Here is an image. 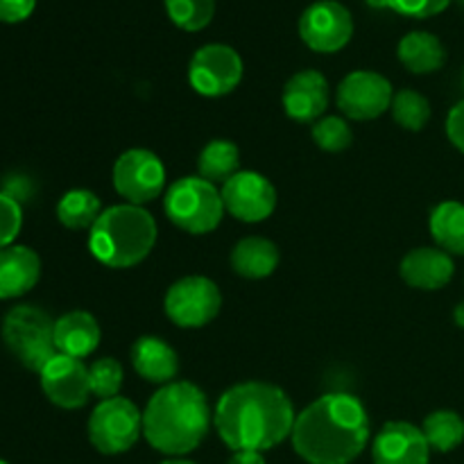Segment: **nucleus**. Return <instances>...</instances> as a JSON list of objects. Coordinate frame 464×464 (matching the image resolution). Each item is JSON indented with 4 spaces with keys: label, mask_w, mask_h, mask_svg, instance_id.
<instances>
[{
    "label": "nucleus",
    "mask_w": 464,
    "mask_h": 464,
    "mask_svg": "<svg viewBox=\"0 0 464 464\" xmlns=\"http://www.w3.org/2000/svg\"><path fill=\"white\" fill-rule=\"evenodd\" d=\"M453 320H456V324L464 329V302H460L456 306V311H453Z\"/></svg>",
    "instance_id": "c9c22d12"
},
{
    "label": "nucleus",
    "mask_w": 464,
    "mask_h": 464,
    "mask_svg": "<svg viewBox=\"0 0 464 464\" xmlns=\"http://www.w3.org/2000/svg\"><path fill=\"white\" fill-rule=\"evenodd\" d=\"M36 0H0V21L21 23L34 12Z\"/></svg>",
    "instance_id": "473e14b6"
},
{
    "label": "nucleus",
    "mask_w": 464,
    "mask_h": 464,
    "mask_svg": "<svg viewBox=\"0 0 464 464\" xmlns=\"http://www.w3.org/2000/svg\"><path fill=\"white\" fill-rule=\"evenodd\" d=\"M374 464H429L430 447L411 421H388L372 442Z\"/></svg>",
    "instance_id": "2eb2a0df"
},
{
    "label": "nucleus",
    "mask_w": 464,
    "mask_h": 464,
    "mask_svg": "<svg viewBox=\"0 0 464 464\" xmlns=\"http://www.w3.org/2000/svg\"><path fill=\"white\" fill-rule=\"evenodd\" d=\"M225 211L236 220L256 225L267 220L276 208V188L266 175L254 170H240L222 184Z\"/></svg>",
    "instance_id": "ddd939ff"
},
{
    "label": "nucleus",
    "mask_w": 464,
    "mask_h": 464,
    "mask_svg": "<svg viewBox=\"0 0 464 464\" xmlns=\"http://www.w3.org/2000/svg\"><path fill=\"white\" fill-rule=\"evenodd\" d=\"M397 57L412 75H430L447 63V48L430 32L415 30L399 41Z\"/></svg>",
    "instance_id": "4be33fe9"
},
{
    "label": "nucleus",
    "mask_w": 464,
    "mask_h": 464,
    "mask_svg": "<svg viewBox=\"0 0 464 464\" xmlns=\"http://www.w3.org/2000/svg\"><path fill=\"white\" fill-rule=\"evenodd\" d=\"M102 213V202L93 190L72 188L62 195L57 204V220L66 229L82 231L91 229Z\"/></svg>",
    "instance_id": "393cba45"
},
{
    "label": "nucleus",
    "mask_w": 464,
    "mask_h": 464,
    "mask_svg": "<svg viewBox=\"0 0 464 464\" xmlns=\"http://www.w3.org/2000/svg\"><path fill=\"white\" fill-rule=\"evenodd\" d=\"M3 343L25 370L36 374H41V370L57 356L53 317L32 304L14 306L5 315Z\"/></svg>",
    "instance_id": "423d86ee"
},
{
    "label": "nucleus",
    "mask_w": 464,
    "mask_h": 464,
    "mask_svg": "<svg viewBox=\"0 0 464 464\" xmlns=\"http://www.w3.org/2000/svg\"><path fill=\"white\" fill-rule=\"evenodd\" d=\"M372 9H390V0H365Z\"/></svg>",
    "instance_id": "e433bc0d"
},
{
    "label": "nucleus",
    "mask_w": 464,
    "mask_h": 464,
    "mask_svg": "<svg viewBox=\"0 0 464 464\" xmlns=\"http://www.w3.org/2000/svg\"><path fill=\"white\" fill-rule=\"evenodd\" d=\"M293 401L279 385L245 381L218 399L213 426L231 451H270L293 435Z\"/></svg>",
    "instance_id": "f257e3e1"
},
{
    "label": "nucleus",
    "mask_w": 464,
    "mask_h": 464,
    "mask_svg": "<svg viewBox=\"0 0 464 464\" xmlns=\"http://www.w3.org/2000/svg\"><path fill=\"white\" fill-rule=\"evenodd\" d=\"M41 390L50 403L63 411H77L86 406L91 394L89 367L80 358L57 353L41 370Z\"/></svg>",
    "instance_id": "4468645a"
},
{
    "label": "nucleus",
    "mask_w": 464,
    "mask_h": 464,
    "mask_svg": "<svg viewBox=\"0 0 464 464\" xmlns=\"http://www.w3.org/2000/svg\"><path fill=\"white\" fill-rule=\"evenodd\" d=\"M131 365L134 372L154 385H168L179 374V356L166 340L157 335H140L131 344Z\"/></svg>",
    "instance_id": "6ab92c4d"
},
{
    "label": "nucleus",
    "mask_w": 464,
    "mask_h": 464,
    "mask_svg": "<svg viewBox=\"0 0 464 464\" xmlns=\"http://www.w3.org/2000/svg\"><path fill=\"white\" fill-rule=\"evenodd\" d=\"M113 188L127 204L154 202L166 188V166L150 150H127L113 163Z\"/></svg>",
    "instance_id": "1a4fd4ad"
},
{
    "label": "nucleus",
    "mask_w": 464,
    "mask_h": 464,
    "mask_svg": "<svg viewBox=\"0 0 464 464\" xmlns=\"http://www.w3.org/2000/svg\"><path fill=\"white\" fill-rule=\"evenodd\" d=\"M243 71V59L231 45L207 44L190 57L188 82L204 98H222L238 89Z\"/></svg>",
    "instance_id": "9d476101"
},
{
    "label": "nucleus",
    "mask_w": 464,
    "mask_h": 464,
    "mask_svg": "<svg viewBox=\"0 0 464 464\" xmlns=\"http://www.w3.org/2000/svg\"><path fill=\"white\" fill-rule=\"evenodd\" d=\"M122 379H125V372L122 365L116 358H98V361L91 362L89 367V385L91 394L100 401H107V399L121 397Z\"/></svg>",
    "instance_id": "c85d7f7f"
},
{
    "label": "nucleus",
    "mask_w": 464,
    "mask_h": 464,
    "mask_svg": "<svg viewBox=\"0 0 464 464\" xmlns=\"http://www.w3.org/2000/svg\"><path fill=\"white\" fill-rule=\"evenodd\" d=\"M370 435L365 406L352 394L331 392L299 412L290 440L308 464H352L365 451Z\"/></svg>",
    "instance_id": "f03ea898"
},
{
    "label": "nucleus",
    "mask_w": 464,
    "mask_h": 464,
    "mask_svg": "<svg viewBox=\"0 0 464 464\" xmlns=\"http://www.w3.org/2000/svg\"><path fill=\"white\" fill-rule=\"evenodd\" d=\"M157 245V222L152 213L136 204H116L100 213L91 227L89 249L102 266L127 270L150 256Z\"/></svg>",
    "instance_id": "20e7f679"
},
{
    "label": "nucleus",
    "mask_w": 464,
    "mask_h": 464,
    "mask_svg": "<svg viewBox=\"0 0 464 464\" xmlns=\"http://www.w3.org/2000/svg\"><path fill=\"white\" fill-rule=\"evenodd\" d=\"M159 464H195V462L184 460V458H168V460H163V462H159Z\"/></svg>",
    "instance_id": "4c0bfd02"
},
{
    "label": "nucleus",
    "mask_w": 464,
    "mask_h": 464,
    "mask_svg": "<svg viewBox=\"0 0 464 464\" xmlns=\"http://www.w3.org/2000/svg\"><path fill=\"white\" fill-rule=\"evenodd\" d=\"M447 136L453 143V148H458L464 154V100L449 111Z\"/></svg>",
    "instance_id": "72a5a7b5"
},
{
    "label": "nucleus",
    "mask_w": 464,
    "mask_h": 464,
    "mask_svg": "<svg viewBox=\"0 0 464 464\" xmlns=\"http://www.w3.org/2000/svg\"><path fill=\"white\" fill-rule=\"evenodd\" d=\"M227 464H266V458L258 451H234Z\"/></svg>",
    "instance_id": "f704fd0d"
},
{
    "label": "nucleus",
    "mask_w": 464,
    "mask_h": 464,
    "mask_svg": "<svg viewBox=\"0 0 464 464\" xmlns=\"http://www.w3.org/2000/svg\"><path fill=\"white\" fill-rule=\"evenodd\" d=\"M231 267L243 279H267L279 267V247L263 236H247L231 249Z\"/></svg>",
    "instance_id": "412c9836"
},
{
    "label": "nucleus",
    "mask_w": 464,
    "mask_h": 464,
    "mask_svg": "<svg viewBox=\"0 0 464 464\" xmlns=\"http://www.w3.org/2000/svg\"><path fill=\"white\" fill-rule=\"evenodd\" d=\"M0 464H9V462H5V460H0Z\"/></svg>",
    "instance_id": "a19ab883"
},
{
    "label": "nucleus",
    "mask_w": 464,
    "mask_h": 464,
    "mask_svg": "<svg viewBox=\"0 0 464 464\" xmlns=\"http://www.w3.org/2000/svg\"><path fill=\"white\" fill-rule=\"evenodd\" d=\"M453 0H390V9L408 18H430L442 14Z\"/></svg>",
    "instance_id": "2f4dec72"
},
{
    "label": "nucleus",
    "mask_w": 464,
    "mask_h": 464,
    "mask_svg": "<svg viewBox=\"0 0 464 464\" xmlns=\"http://www.w3.org/2000/svg\"><path fill=\"white\" fill-rule=\"evenodd\" d=\"M458 3H460V5H462V7H464V0H458Z\"/></svg>",
    "instance_id": "ea45409f"
},
{
    "label": "nucleus",
    "mask_w": 464,
    "mask_h": 464,
    "mask_svg": "<svg viewBox=\"0 0 464 464\" xmlns=\"http://www.w3.org/2000/svg\"><path fill=\"white\" fill-rule=\"evenodd\" d=\"M394 89L385 75L376 71H353L340 82L335 102L352 121H374L390 111Z\"/></svg>",
    "instance_id": "f8f14e48"
},
{
    "label": "nucleus",
    "mask_w": 464,
    "mask_h": 464,
    "mask_svg": "<svg viewBox=\"0 0 464 464\" xmlns=\"http://www.w3.org/2000/svg\"><path fill=\"white\" fill-rule=\"evenodd\" d=\"M41 276V258L27 245L0 249V299H16L30 293Z\"/></svg>",
    "instance_id": "a211bd4d"
},
{
    "label": "nucleus",
    "mask_w": 464,
    "mask_h": 464,
    "mask_svg": "<svg viewBox=\"0 0 464 464\" xmlns=\"http://www.w3.org/2000/svg\"><path fill=\"white\" fill-rule=\"evenodd\" d=\"M462 86H464V68H462Z\"/></svg>",
    "instance_id": "58836bf2"
},
{
    "label": "nucleus",
    "mask_w": 464,
    "mask_h": 464,
    "mask_svg": "<svg viewBox=\"0 0 464 464\" xmlns=\"http://www.w3.org/2000/svg\"><path fill=\"white\" fill-rule=\"evenodd\" d=\"M163 211L177 229L193 236L211 234L225 216V202L216 184L202 177H181L163 198Z\"/></svg>",
    "instance_id": "39448f33"
},
{
    "label": "nucleus",
    "mask_w": 464,
    "mask_h": 464,
    "mask_svg": "<svg viewBox=\"0 0 464 464\" xmlns=\"http://www.w3.org/2000/svg\"><path fill=\"white\" fill-rule=\"evenodd\" d=\"M23 227V208L16 198L0 190V249L14 245Z\"/></svg>",
    "instance_id": "7c9ffc66"
},
{
    "label": "nucleus",
    "mask_w": 464,
    "mask_h": 464,
    "mask_svg": "<svg viewBox=\"0 0 464 464\" xmlns=\"http://www.w3.org/2000/svg\"><path fill=\"white\" fill-rule=\"evenodd\" d=\"M399 272L411 288L430 293V290H442L453 279L456 266H453L451 254H447L444 249L417 247L403 256Z\"/></svg>",
    "instance_id": "f3484780"
},
{
    "label": "nucleus",
    "mask_w": 464,
    "mask_h": 464,
    "mask_svg": "<svg viewBox=\"0 0 464 464\" xmlns=\"http://www.w3.org/2000/svg\"><path fill=\"white\" fill-rule=\"evenodd\" d=\"M213 426V411L202 388L188 381L161 385L143 411V438L168 458L188 456Z\"/></svg>",
    "instance_id": "7ed1b4c3"
},
{
    "label": "nucleus",
    "mask_w": 464,
    "mask_h": 464,
    "mask_svg": "<svg viewBox=\"0 0 464 464\" xmlns=\"http://www.w3.org/2000/svg\"><path fill=\"white\" fill-rule=\"evenodd\" d=\"M281 104L297 122H317L329 107V82L320 71H299L285 82Z\"/></svg>",
    "instance_id": "dca6fc26"
},
{
    "label": "nucleus",
    "mask_w": 464,
    "mask_h": 464,
    "mask_svg": "<svg viewBox=\"0 0 464 464\" xmlns=\"http://www.w3.org/2000/svg\"><path fill=\"white\" fill-rule=\"evenodd\" d=\"M170 21L184 32H199L216 16V0H163Z\"/></svg>",
    "instance_id": "cd10ccee"
},
{
    "label": "nucleus",
    "mask_w": 464,
    "mask_h": 464,
    "mask_svg": "<svg viewBox=\"0 0 464 464\" xmlns=\"http://www.w3.org/2000/svg\"><path fill=\"white\" fill-rule=\"evenodd\" d=\"M313 140L324 152L338 154L353 143V131L344 118L322 116L320 121L313 122Z\"/></svg>",
    "instance_id": "c756f323"
},
{
    "label": "nucleus",
    "mask_w": 464,
    "mask_h": 464,
    "mask_svg": "<svg viewBox=\"0 0 464 464\" xmlns=\"http://www.w3.org/2000/svg\"><path fill=\"white\" fill-rule=\"evenodd\" d=\"M429 229L433 236L435 245L444 249L447 254H456L464 256V204L462 202H449L438 204L430 211Z\"/></svg>",
    "instance_id": "5701e85b"
},
{
    "label": "nucleus",
    "mask_w": 464,
    "mask_h": 464,
    "mask_svg": "<svg viewBox=\"0 0 464 464\" xmlns=\"http://www.w3.org/2000/svg\"><path fill=\"white\" fill-rule=\"evenodd\" d=\"M390 111L397 125L408 131H421L430 121V102L415 89H401L394 93Z\"/></svg>",
    "instance_id": "bb28decb"
},
{
    "label": "nucleus",
    "mask_w": 464,
    "mask_h": 464,
    "mask_svg": "<svg viewBox=\"0 0 464 464\" xmlns=\"http://www.w3.org/2000/svg\"><path fill=\"white\" fill-rule=\"evenodd\" d=\"M299 36L313 53H338L353 36L352 12L335 0H317L299 16Z\"/></svg>",
    "instance_id": "9b49d317"
},
{
    "label": "nucleus",
    "mask_w": 464,
    "mask_h": 464,
    "mask_svg": "<svg viewBox=\"0 0 464 464\" xmlns=\"http://www.w3.org/2000/svg\"><path fill=\"white\" fill-rule=\"evenodd\" d=\"M198 172L211 184H225L240 172V150L234 140L213 139L202 148L198 157Z\"/></svg>",
    "instance_id": "b1692460"
},
{
    "label": "nucleus",
    "mask_w": 464,
    "mask_h": 464,
    "mask_svg": "<svg viewBox=\"0 0 464 464\" xmlns=\"http://www.w3.org/2000/svg\"><path fill=\"white\" fill-rule=\"evenodd\" d=\"M102 331L98 320L86 311H71L54 320V347L57 353L72 358H86L98 349Z\"/></svg>",
    "instance_id": "aec40b11"
},
{
    "label": "nucleus",
    "mask_w": 464,
    "mask_h": 464,
    "mask_svg": "<svg viewBox=\"0 0 464 464\" xmlns=\"http://www.w3.org/2000/svg\"><path fill=\"white\" fill-rule=\"evenodd\" d=\"M421 433L430 451L451 453L464 442V420L456 411H435L424 420Z\"/></svg>",
    "instance_id": "a878e982"
},
{
    "label": "nucleus",
    "mask_w": 464,
    "mask_h": 464,
    "mask_svg": "<svg viewBox=\"0 0 464 464\" xmlns=\"http://www.w3.org/2000/svg\"><path fill=\"white\" fill-rule=\"evenodd\" d=\"M86 433L95 451L102 456H121L143 435V412L127 397L107 399L93 408Z\"/></svg>",
    "instance_id": "0eeeda50"
},
{
    "label": "nucleus",
    "mask_w": 464,
    "mask_h": 464,
    "mask_svg": "<svg viewBox=\"0 0 464 464\" xmlns=\"http://www.w3.org/2000/svg\"><path fill=\"white\" fill-rule=\"evenodd\" d=\"M163 308L168 320L179 329H202L220 313L222 293L208 276H181L168 288Z\"/></svg>",
    "instance_id": "6e6552de"
}]
</instances>
